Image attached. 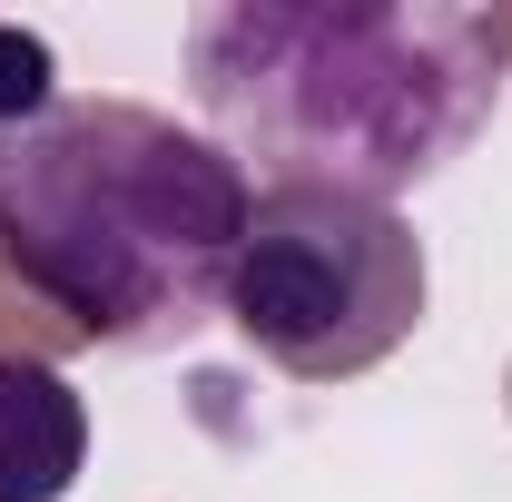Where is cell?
<instances>
[{
    "instance_id": "1",
    "label": "cell",
    "mask_w": 512,
    "mask_h": 502,
    "mask_svg": "<svg viewBox=\"0 0 512 502\" xmlns=\"http://www.w3.org/2000/svg\"><path fill=\"white\" fill-rule=\"evenodd\" d=\"M188 99L266 188L394 207L483 138L503 40L453 0H217L188 20Z\"/></svg>"
},
{
    "instance_id": "2",
    "label": "cell",
    "mask_w": 512,
    "mask_h": 502,
    "mask_svg": "<svg viewBox=\"0 0 512 502\" xmlns=\"http://www.w3.org/2000/svg\"><path fill=\"white\" fill-rule=\"evenodd\" d=\"M247 168L168 109L50 99L0 128V256L30 296L119 355L188 345L227 315V266L247 237Z\"/></svg>"
},
{
    "instance_id": "3",
    "label": "cell",
    "mask_w": 512,
    "mask_h": 502,
    "mask_svg": "<svg viewBox=\"0 0 512 502\" xmlns=\"http://www.w3.org/2000/svg\"><path fill=\"white\" fill-rule=\"evenodd\" d=\"M424 296H434V266L404 207L345 188H256L227 266V325L276 375H375L394 345H414Z\"/></svg>"
},
{
    "instance_id": "4",
    "label": "cell",
    "mask_w": 512,
    "mask_h": 502,
    "mask_svg": "<svg viewBox=\"0 0 512 502\" xmlns=\"http://www.w3.org/2000/svg\"><path fill=\"white\" fill-rule=\"evenodd\" d=\"M89 473V394L50 355H0V502H69Z\"/></svg>"
}]
</instances>
